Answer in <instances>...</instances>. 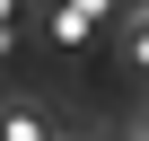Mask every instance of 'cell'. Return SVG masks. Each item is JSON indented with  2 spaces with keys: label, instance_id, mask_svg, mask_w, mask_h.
<instances>
[{
  "label": "cell",
  "instance_id": "obj_1",
  "mask_svg": "<svg viewBox=\"0 0 149 141\" xmlns=\"http://www.w3.org/2000/svg\"><path fill=\"white\" fill-rule=\"evenodd\" d=\"M9 141H44V115H35V106H18V115H9Z\"/></svg>",
  "mask_w": 149,
  "mask_h": 141
}]
</instances>
